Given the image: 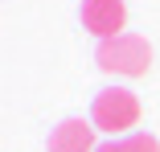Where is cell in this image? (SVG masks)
I'll list each match as a JSON object with an SVG mask.
<instances>
[{"instance_id": "5", "label": "cell", "mask_w": 160, "mask_h": 152, "mask_svg": "<svg viewBox=\"0 0 160 152\" xmlns=\"http://www.w3.org/2000/svg\"><path fill=\"white\" fill-rule=\"evenodd\" d=\"M94 152H160V140L148 132H132V136H115V140L99 144Z\"/></svg>"}, {"instance_id": "3", "label": "cell", "mask_w": 160, "mask_h": 152, "mask_svg": "<svg viewBox=\"0 0 160 152\" xmlns=\"http://www.w3.org/2000/svg\"><path fill=\"white\" fill-rule=\"evenodd\" d=\"M78 17L99 41H111V37H119V29L127 21V4L123 0H82Z\"/></svg>"}, {"instance_id": "1", "label": "cell", "mask_w": 160, "mask_h": 152, "mask_svg": "<svg viewBox=\"0 0 160 152\" xmlns=\"http://www.w3.org/2000/svg\"><path fill=\"white\" fill-rule=\"evenodd\" d=\"M90 124H94V132H107L111 140L115 136H132V128L140 124V99H136V90H127V86L99 90L94 103H90Z\"/></svg>"}, {"instance_id": "2", "label": "cell", "mask_w": 160, "mask_h": 152, "mask_svg": "<svg viewBox=\"0 0 160 152\" xmlns=\"http://www.w3.org/2000/svg\"><path fill=\"white\" fill-rule=\"evenodd\" d=\"M94 62H99V70H107V74L140 78V74H148V66H152V45H148V37H140V33H119V37H111V41H99Z\"/></svg>"}, {"instance_id": "4", "label": "cell", "mask_w": 160, "mask_h": 152, "mask_svg": "<svg viewBox=\"0 0 160 152\" xmlns=\"http://www.w3.org/2000/svg\"><path fill=\"white\" fill-rule=\"evenodd\" d=\"M94 124L90 119H62L49 132V152H94Z\"/></svg>"}]
</instances>
